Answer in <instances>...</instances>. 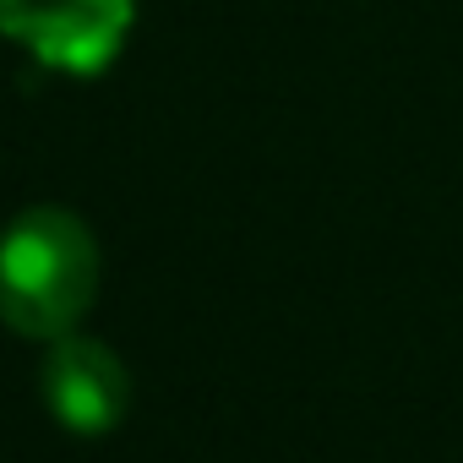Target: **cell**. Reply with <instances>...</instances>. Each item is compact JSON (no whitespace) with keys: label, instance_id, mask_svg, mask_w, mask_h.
Returning a JSON list of instances; mask_svg holds the SVG:
<instances>
[{"label":"cell","instance_id":"1","mask_svg":"<svg viewBox=\"0 0 463 463\" xmlns=\"http://www.w3.org/2000/svg\"><path fill=\"white\" fill-rule=\"evenodd\" d=\"M99 295V246L66 207H28L0 241V322L28 338H66Z\"/></svg>","mask_w":463,"mask_h":463},{"label":"cell","instance_id":"2","mask_svg":"<svg viewBox=\"0 0 463 463\" xmlns=\"http://www.w3.org/2000/svg\"><path fill=\"white\" fill-rule=\"evenodd\" d=\"M131 23L137 0H0V33L61 77L109 71L131 39Z\"/></svg>","mask_w":463,"mask_h":463},{"label":"cell","instance_id":"3","mask_svg":"<svg viewBox=\"0 0 463 463\" xmlns=\"http://www.w3.org/2000/svg\"><path fill=\"white\" fill-rule=\"evenodd\" d=\"M44 403L71 436H109L131 403V376L115 349L93 338H55L44 354Z\"/></svg>","mask_w":463,"mask_h":463}]
</instances>
